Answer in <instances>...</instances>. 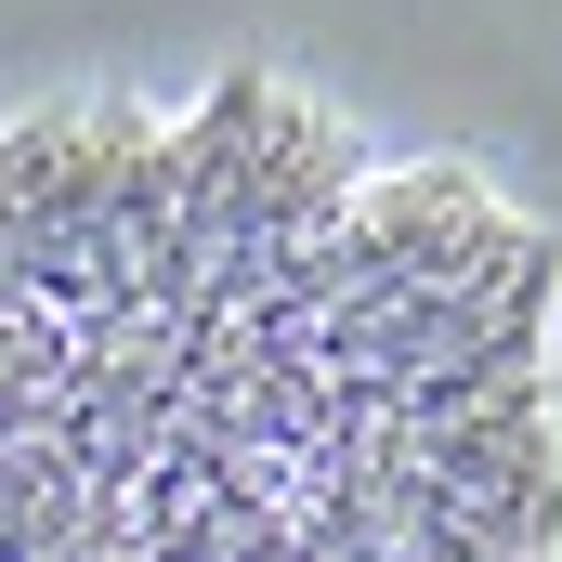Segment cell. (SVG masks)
<instances>
[{
    "label": "cell",
    "mask_w": 562,
    "mask_h": 562,
    "mask_svg": "<svg viewBox=\"0 0 562 562\" xmlns=\"http://www.w3.org/2000/svg\"><path fill=\"white\" fill-rule=\"evenodd\" d=\"M562 262L288 79L0 132V562H562Z\"/></svg>",
    "instance_id": "6da1fadb"
}]
</instances>
